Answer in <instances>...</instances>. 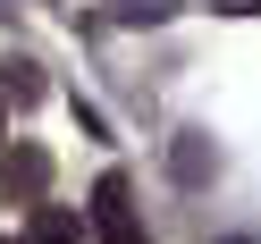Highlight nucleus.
<instances>
[{"instance_id":"f257e3e1","label":"nucleus","mask_w":261,"mask_h":244,"mask_svg":"<svg viewBox=\"0 0 261 244\" xmlns=\"http://www.w3.org/2000/svg\"><path fill=\"white\" fill-rule=\"evenodd\" d=\"M93 236H101V244H152V227L135 219V185H126L118 169L93 185Z\"/></svg>"},{"instance_id":"f03ea898","label":"nucleus","mask_w":261,"mask_h":244,"mask_svg":"<svg viewBox=\"0 0 261 244\" xmlns=\"http://www.w3.org/2000/svg\"><path fill=\"white\" fill-rule=\"evenodd\" d=\"M42 185H51V152L17 143V152L0 160V202H42Z\"/></svg>"},{"instance_id":"7ed1b4c3","label":"nucleus","mask_w":261,"mask_h":244,"mask_svg":"<svg viewBox=\"0 0 261 244\" xmlns=\"http://www.w3.org/2000/svg\"><path fill=\"white\" fill-rule=\"evenodd\" d=\"M25 244H85V219H76V210H59V202H34Z\"/></svg>"},{"instance_id":"20e7f679","label":"nucleus","mask_w":261,"mask_h":244,"mask_svg":"<svg viewBox=\"0 0 261 244\" xmlns=\"http://www.w3.org/2000/svg\"><path fill=\"white\" fill-rule=\"evenodd\" d=\"M169 169L186 177V185H202V177H211V143H202V135H177V152H169Z\"/></svg>"},{"instance_id":"39448f33","label":"nucleus","mask_w":261,"mask_h":244,"mask_svg":"<svg viewBox=\"0 0 261 244\" xmlns=\"http://www.w3.org/2000/svg\"><path fill=\"white\" fill-rule=\"evenodd\" d=\"M0 93H9V101H42V76L25 68V59H9V68H0Z\"/></svg>"},{"instance_id":"423d86ee","label":"nucleus","mask_w":261,"mask_h":244,"mask_svg":"<svg viewBox=\"0 0 261 244\" xmlns=\"http://www.w3.org/2000/svg\"><path fill=\"white\" fill-rule=\"evenodd\" d=\"M0 244H17V236H0Z\"/></svg>"},{"instance_id":"0eeeda50","label":"nucleus","mask_w":261,"mask_h":244,"mask_svg":"<svg viewBox=\"0 0 261 244\" xmlns=\"http://www.w3.org/2000/svg\"><path fill=\"white\" fill-rule=\"evenodd\" d=\"M227 244H244V236H227Z\"/></svg>"}]
</instances>
